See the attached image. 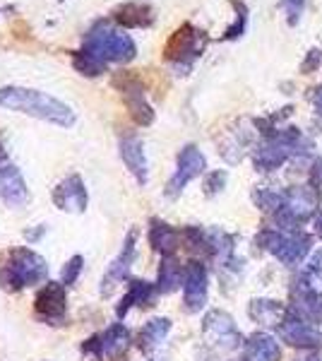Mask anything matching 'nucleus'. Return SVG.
Returning <instances> with one entry per match:
<instances>
[{
	"label": "nucleus",
	"mask_w": 322,
	"mask_h": 361,
	"mask_svg": "<svg viewBox=\"0 0 322 361\" xmlns=\"http://www.w3.org/2000/svg\"><path fill=\"white\" fill-rule=\"evenodd\" d=\"M0 109L32 116V118L46 121V123H54L61 128H70L78 121V116H75V111L66 102L46 94L41 90H32V87H0Z\"/></svg>",
	"instance_id": "obj_1"
},
{
	"label": "nucleus",
	"mask_w": 322,
	"mask_h": 361,
	"mask_svg": "<svg viewBox=\"0 0 322 361\" xmlns=\"http://www.w3.org/2000/svg\"><path fill=\"white\" fill-rule=\"evenodd\" d=\"M85 54L94 56L101 63H130L137 56V46L125 32L113 29L106 20H97L94 25L82 34V49Z\"/></svg>",
	"instance_id": "obj_2"
},
{
	"label": "nucleus",
	"mask_w": 322,
	"mask_h": 361,
	"mask_svg": "<svg viewBox=\"0 0 322 361\" xmlns=\"http://www.w3.org/2000/svg\"><path fill=\"white\" fill-rule=\"evenodd\" d=\"M46 277H49V265L32 248H15L8 263L0 267V287L5 292H20L25 287H34V284L46 282Z\"/></svg>",
	"instance_id": "obj_3"
},
{
	"label": "nucleus",
	"mask_w": 322,
	"mask_h": 361,
	"mask_svg": "<svg viewBox=\"0 0 322 361\" xmlns=\"http://www.w3.org/2000/svg\"><path fill=\"white\" fill-rule=\"evenodd\" d=\"M313 149V142L303 137L301 130L296 128H286V130H279L274 135L265 137V142L255 149L253 161L257 166V171H274L277 166H282L291 154L298 152H308Z\"/></svg>",
	"instance_id": "obj_4"
},
{
	"label": "nucleus",
	"mask_w": 322,
	"mask_h": 361,
	"mask_svg": "<svg viewBox=\"0 0 322 361\" xmlns=\"http://www.w3.org/2000/svg\"><path fill=\"white\" fill-rule=\"evenodd\" d=\"M204 46H207V34L192 25H183L168 39L166 49H163V58L171 63L178 75H188L192 70V63L204 54Z\"/></svg>",
	"instance_id": "obj_5"
},
{
	"label": "nucleus",
	"mask_w": 322,
	"mask_h": 361,
	"mask_svg": "<svg viewBox=\"0 0 322 361\" xmlns=\"http://www.w3.org/2000/svg\"><path fill=\"white\" fill-rule=\"evenodd\" d=\"M318 205L320 193L313 185H294V188L284 190V202L274 212V222L282 229H296L298 224H303L318 209Z\"/></svg>",
	"instance_id": "obj_6"
},
{
	"label": "nucleus",
	"mask_w": 322,
	"mask_h": 361,
	"mask_svg": "<svg viewBox=\"0 0 322 361\" xmlns=\"http://www.w3.org/2000/svg\"><path fill=\"white\" fill-rule=\"evenodd\" d=\"M257 246L265 248L267 253H272L279 263L294 267L308 255L310 238L306 234H282V231L267 229L257 236Z\"/></svg>",
	"instance_id": "obj_7"
},
{
	"label": "nucleus",
	"mask_w": 322,
	"mask_h": 361,
	"mask_svg": "<svg viewBox=\"0 0 322 361\" xmlns=\"http://www.w3.org/2000/svg\"><path fill=\"white\" fill-rule=\"evenodd\" d=\"M202 335L209 347L219 349V352H233L243 345V335L238 333L233 318L226 311H209L202 320Z\"/></svg>",
	"instance_id": "obj_8"
},
{
	"label": "nucleus",
	"mask_w": 322,
	"mask_h": 361,
	"mask_svg": "<svg viewBox=\"0 0 322 361\" xmlns=\"http://www.w3.org/2000/svg\"><path fill=\"white\" fill-rule=\"evenodd\" d=\"M34 313L46 325L68 323V287L61 282H46L34 299Z\"/></svg>",
	"instance_id": "obj_9"
},
{
	"label": "nucleus",
	"mask_w": 322,
	"mask_h": 361,
	"mask_svg": "<svg viewBox=\"0 0 322 361\" xmlns=\"http://www.w3.org/2000/svg\"><path fill=\"white\" fill-rule=\"evenodd\" d=\"M113 87H118L123 102L128 106V114L137 126H151L154 123V109L149 106L147 97H144V85L140 82L130 73H118L113 78Z\"/></svg>",
	"instance_id": "obj_10"
},
{
	"label": "nucleus",
	"mask_w": 322,
	"mask_h": 361,
	"mask_svg": "<svg viewBox=\"0 0 322 361\" xmlns=\"http://www.w3.org/2000/svg\"><path fill=\"white\" fill-rule=\"evenodd\" d=\"M204 169H207V159H204V154L195 147V145H185V147L178 152L175 173L168 178V183H166V195L178 197L190 180H195L200 173H204Z\"/></svg>",
	"instance_id": "obj_11"
},
{
	"label": "nucleus",
	"mask_w": 322,
	"mask_h": 361,
	"mask_svg": "<svg viewBox=\"0 0 322 361\" xmlns=\"http://www.w3.org/2000/svg\"><path fill=\"white\" fill-rule=\"evenodd\" d=\"M207 267L200 260H190L183 270V308L185 313H200L207 304Z\"/></svg>",
	"instance_id": "obj_12"
},
{
	"label": "nucleus",
	"mask_w": 322,
	"mask_h": 361,
	"mask_svg": "<svg viewBox=\"0 0 322 361\" xmlns=\"http://www.w3.org/2000/svg\"><path fill=\"white\" fill-rule=\"evenodd\" d=\"M135 255H137V229H130L125 236V241H123L118 258L111 263L106 275H104V279H101V294L104 296H109L111 292H113V287L118 282L130 277V267L135 263Z\"/></svg>",
	"instance_id": "obj_13"
},
{
	"label": "nucleus",
	"mask_w": 322,
	"mask_h": 361,
	"mask_svg": "<svg viewBox=\"0 0 322 361\" xmlns=\"http://www.w3.org/2000/svg\"><path fill=\"white\" fill-rule=\"evenodd\" d=\"M54 205L63 212L82 214L89 205V193H87V185L82 176L73 173V176L63 178L61 183L54 188Z\"/></svg>",
	"instance_id": "obj_14"
},
{
	"label": "nucleus",
	"mask_w": 322,
	"mask_h": 361,
	"mask_svg": "<svg viewBox=\"0 0 322 361\" xmlns=\"http://www.w3.org/2000/svg\"><path fill=\"white\" fill-rule=\"evenodd\" d=\"M279 335L284 342L301 349H313L322 345V333L313 328V323H308L306 318H301L298 313L289 311L284 318V323L279 325Z\"/></svg>",
	"instance_id": "obj_15"
},
{
	"label": "nucleus",
	"mask_w": 322,
	"mask_h": 361,
	"mask_svg": "<svg viewBox=\"0 0 322 361\" xmlns=\"http://www.w3.org/2000/svg\"><path fill=\"white\" fill-rule=\"evenodd\" d=\"M118 154L128 171L132 173L140 185H147V154H144V142L137 135H123L118 140Z\"/></svg>",
	"instance_id": "obj_16"
},
{
	"label": "nucleus",
	"mask_w": 322,
	"mask_h": 361,
	"mask_svg": "<svg viewBox=\"0 0 322 361\" xmlns=\"http://www.w3.org/2000/svg\"><path fill=\"white\" fill-rule=\"evenodd\" d=\"M159 296V289L156 284L147 282V279H130L128 282V292L123 294L120 304L116 306V318L123 320L128 316L132 306H140V308H147V306H154V299Z\"/></svg>",
	"instance_id": "obj_17"
},
{
	"label": "nucleus",
	"mask_w": 322,
	"mask_h": 361,
	"mask_svg": "<svg viewBox=\"0 0 322 361\" xmlns=\"http://www.w3.org/2000/svg\"><path fill=\"white\" fill-rule=\"evenodd\" d=\"M0 197H3L8 205L20 207L29 200V188L27 180L22 176V171L15 164L5 161L0 166Z\"/></svg>",
	"instance_id": "obj_18"
},
{
	"label": "nucleus",
	"mask_w": 322,
	"mask_h": 361,
	"mask_svg": "<svg viewBox=\"0 0 322 361\" xmlns=\"http://www.w3.org/2000/svg\"><path fill=\"white\" fill-rule=\"evenodd\" d=\"M111 20L123 29H147L154 25V10L147 3H123L113 8Z\"/></svg>",
	"instance_id": "obj_19"
},
{
	"label": "nucleus",
	"mask_w": 322,
	"mask_h": 361,
	"mask_svg": "<svg viewBox=\"0 0 322 361\" xmlns=\"http://www.w3.org/2000/svg\"><path fill=\"white\" fill-rule=\"evenodd\" d=\"M149 243L156 253H161V258H166V255H175V250H178V246H180V231H175L171 224L161 222V219H151Z\"/></svg>",
	"instance_id": "obj_20"
},
{
	"label": "nucleus",
	"mask_w": 322,
	"mask_h": 361,
	"mask_svg": "<svg viewBox=\"0 0 322 361\" xmlns=\"http://www.w3.org/2000/svg\"><path fill=\"white\" fill-rule=\"evenodd\" d=\"M291 299H294V308H291V311L298 313L301 318H306L308 323H322V296L320 294L296 284V287L291 289Z\"/></svg>",
	"instance_id": "obj_21"
},
{
	"label": "nucleus",
	"mask_w": 322,
	"mask_h": 361,
	"mask_svg": "<svg viewBox=\"0 0 322 361\" xmlns=\"http://www.w3.org/2000/svg\"><path fill=\"white\" fill-rule=\"evenodd\" d=\"M250 318L255 320L257 325H265V328H279L286 318V308L274 299H253L248 306Z\"/></svg>",
	"instance_id": "obj_22"
},
{
	"label": "nucleus",
	"mask_w": 322,
	"mask_h": 361,
	"mask_svg": "<svg viewBox=\"0 0 322 361\" xmlns=\"http://www.w3.org/2000/svg\"><path fill=\"white\" fill-rule=\"evenodd\" d=\"M282 347L267 333H255L245 342V361H279Z\"/></svg>",
	"instance_id": "obj_23"
},
{
	"label": "nucleus",
	"mask_w": 322,
	"mask_h": 361,
	"mask_svg": "<svg viewBox=\"0 0 322 361\" xmlns=\"http://www.w3.org/2000/svg\"><path fill=\"white\" fill-rule=\"evenodd\" d=\"M132 337H130V330L125 328L123 323H113L106 333L101 335V352H104V359H118L123 354L128 352L130 347Z\"/></svg>",
	"instance_id": "obj_24"
},
{
	"label": "nucleus",
	"mask_w": 322,
	"mask_h": 361,
	"mask_svg": "<svg viewBox=\"0 0 322 361\" xmlns=\"http://www.w3.org/2000/svg\"><path fill=\"white\" fill-rule=\"evenodd\" d=\"M173 323L168 318H151L149 323H144V328L137 335V347L142 352H151L166 340V335L171 333Z\"/></svg>",
	"instance_id": "obj_25"
},
{
	"label": "nucleus",
	"mask_w": 322,
	"mask_h": 361,
	"mask_svg": "<svg viewBox=\"0 0 322 361\" xmlns=\"http://www.w3.org/2000/svg\"><path fill=\"white\" fill-rule=\"evenodd\" d=\"M183 270H185V265H180L175 255H166V258H161L159 279H156V289H159V294H171L178 287H183Z\"/></svg>",
	"instance_id": "obj_26"
},
{
	"label": "nucleus",
	"mask_w": 322,
	"mask_h": 361,
	"mask_svg": "<svg viewBox=\"0 0 322 361\" xmlns=\"http://www.w3.org/2000/svg\"><path fill=\"white\" fill-rule=\"evenodd\" d=\"M73 68L85 78H99V75H104L109 70L106 63L97 61L94 56L85 54V51H73Z\"/></svg>",
	"instance_id": "obj_27"
},
{
	"label": "nucleus",
	"mask_w": 322,
	"mask_h": 361,
	"mask_svg": "<svg viewBox=\"0 0 322 361\" xmlns=\"http://www.w3.org/2000/svg\"><path fill=\"white\" fill-rule=\"evenodd\" d=\"M231 5H233V10H236V22L226 29L224 37H221V42H233V39L241 37V34L245 32V27H248V8H245V3H241V0H233Z\"/></svg>",
	"instance_id": "obj_28"
},
{
	"label": "nucleus",
	"mask_w": 322,
	"mask_h": 361,
	"mask_svg": "<svg viewBox=\"0 0 322 361\" xmlns=\"http://www.w3.org/2000/svg\"><path fill=\"white\" fill-rule=\"evenodd\" d=\"M253 200L262 212H277L284 202V193H279V190H269V188H257L253 193Z\"/></svg>",
	"instance_id": "obj_29"
},
{
	"label": "nucleus",
	"mask_w": 322,
	"mask_h": 361,
	"mask_svg": "<svg viewBox=\"0 0 322 361\" xmlns=\"http://www.w3.org/2000/svg\"><path fill=\"white\" fill-rule=\"evenodd\" d=\"M82 270H85V258H82V255H73V258H70L61 270V284L73 287V284L80 279Z\"/></svg>",
	"instance_id": "obj_30"
},
{
	"label": "nucleus",
	"mask_w": 322,
	"mask_h": 361,
	"mask_svg": "<svg viewBox=\"0 0 322 361\" xmlns=\"http://www.w3.org/2000/svg\"><path fill=\"white\" fill-rule=\"evenodd\" d=\"M226 171H209L207 176H204V195L214 197L216 193H221L226 185Z\"/></svg>",
	"instance_id": "obj_31"
},
{
	"label": "nucleus",
	"mask_w": 322,
	"mask_h": 361,
	"mask_svg": "<svg viewBox=\"0 0 322 361\" xmlns=\"http://www.w3.org/2000/svg\"><path fill=\"white\" fill-rule=\"evenodd\" d=\"M279 5L284 8L289 25L296 27L298 20H301V15H303V5H306V0H279Z\"/></svg>",
	"instance_id": "obj_32"
},
{
	"label": "nucleus",
	"mask_w": 322,
	"mask_h": 361,
	"mask_svg": "<svg viewBox=\"0 0 322 361\" xmlns=\"http://www.w3.org/2000/svg\"><path fill=\"white\" fill-rule=\"evenodd\" d=\"M80 352L85 354V357L94 359V361H104V352H101V335H92L89 340L82 342Z\"/></svg>",
	"instance_id": "obj_33"
},
{
	"label": "nucleus",
	"mask_w": 322,
	"mask_h": 361,
	"mask_svg": "<svg viewBox=\"0 0 322 361\" xmlns=\"http://www.w3.org/2000/svg\"><path fill=\"white\" fill-rule=\"evenodd\" d=\"M320 63H322V51H320V49H313V51H310V54H308L306 61H303L301 70H303V73H306V75H310L315 68H320Z\"/></svg>",
	"instance_id": "obj_34"
},
{
	"label": "nucleus",
	"mask_w": 322,
	"mask_h": 361,
	"mask_svg": "<svg viewBox=\"0 0 322 361\" xmlns=\"http://www.w3.org/2000/svg\"><path fill=\"white\" fill-rule=\"evenodd\" d=\"M313 183L322 185V157H320L318 161H315V166H313Z\"/></svg>",
	"instance_id": "obj_35"
},
{
	"label": "nucleus",
	"mask_w": 322,
	"mask_h": 361,
	"mask_svg": "<svg viewBox=\"0 0 322 361\" xmlns=\"http://www.w3.org/2000/svg\"><path fill=\"white\" fill-rule=\"evenodd\" d=\"M313 102H315V109H318V111L322 114V85L318 87V90H315V94H313Z\"/></svg>",
	"instance_id": "obj_36"
},
{
	"label": "nucleus",
	"mask_w": 322,
	"mask_h": 361,
	"mask_svg": "<svg viewBox=\"0 0 322 361\" xmlns=\"http://www.w3.org/2000/svg\"><path fill=\"white\" fill-rule=\"evenodd\" d=\"M44 231H46V226H39L37 231H32V234H25V236H27V241H39V236L44 234Z\"/></svg>",
	"instance_id": "obj_37"
},
{
	"label": "nucleus",
	"mask_w": 322,
	"mask_h": 361,
	"mask_svg": "<svg viewBox=\"0 0 322 361\" xmlns=\"http://www.w3.org/2000/svg\"><path fill=\"white\" fill-rule=\"evenodd\" d=\"M315 231H318V234L322 236V212L318 214V217H315Z\"/></svg>",
	"instance_id": "obj_38"
},
{
	"label": "nucleus",
	"mask_w": 322,
	"mask_h": 361,
	"mask_svg": "<svg viewBox=\"0 0 322 361\" xmlns=\"http://www.w3.org/2000/svg\"><path fill=\"white\" fill-rule=\"evenodd\" d=\"M298 361H322V354H308V357H303Z\"/></svg>",
	"instance_id": "obj_39"
}]
</instances>
